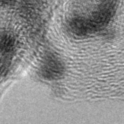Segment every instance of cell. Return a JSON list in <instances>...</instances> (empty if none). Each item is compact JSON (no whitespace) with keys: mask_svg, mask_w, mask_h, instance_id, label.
I'll return each mask as SVG.
<instances>
[{"mask_svg":"<svg viewBox=\"0 0 124 124\" xmlns=\"http://www.w3.org/2000/svg\"><path fill=\"white\" fill-rule=\"evenodd\" d=\"M119 0H95L93 11L87 17L74 16L69 22V27L74 34L84 36L105 27L115 15Z\"/></svg>","mask_w":124,"mask_h":124,"instance_id":"cell-1","label":"cell"},{"mask_svg":"<svg viewBox=\"0 0 124 124\" xmlns=\"http://www.w3.org/2000/svg\"><path fill=\"white\" fill-rule=\"evenodd\" d=\"M65 67L58 56L53 53H47L43 58L39 68V74L44 79L57 80L63 76Z\"/></svg>","mask_w":124,"mask_h":124,"instance_id":"cell-2","label":"cell"},{"mask_svg":"<svg viewBox=\"0 0 124 124\" xmlns=\"http://www.w3.org/2000/svg\"><path fill=\"white\" fill-rule=\"evenodd\" d=\"M15 47V39L10 35L4 34L1 35V52L4 56H9Z\"/></svg>","mask_w":124,"mask_h":124,"instance_id":"cell-3","label":"cell"},{"mask_svg":"<svg viewBox=\"0 0 124 124\" xmlns=\"http://www.w3.org/2000/svg\"><path fill=\"white\" fill-rule=\"evenodd\" d=\"M1 4L4 5H8L11 4L14 1V0H1Z\"/></svg>","mask_w":124,"mask_h":124,"instance_id":"cell-4","label":"cell"}]
</instances>
